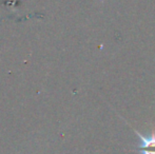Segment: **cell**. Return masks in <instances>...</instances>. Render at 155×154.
<instances>
[{
  "instance_id": "cell-1",
  "label": "cell",
  "mask_w": 155,
  "mask_h": 154,
  "mask_svg": "<svg viewBox=\"0 0 155 154\" xmlns=\"http://www.w3.org/2000/svg\"><path fill=\"white\" fill-rule=\"evenodd\" d=\"M133 130L140 138V146L137 148V151L140 152V154H155V132H152L151 136L149 137H145L139 132H137V130Z\"/></svg>"
}]
</instances>
